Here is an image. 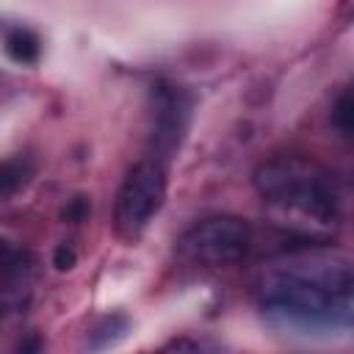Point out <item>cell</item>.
Returning <instances> with one entry per match:
<instances>
[{"label":"cell","mask_w":354,"mask_h":354,"mask_svg":"<svg viewBox=\"0 0 354 354\" xmlns=\"http://www.w3.org/2000/svg\"><path fill=\"white\" fill-rule=\"evenodd\" d=\"M152 127H149V144H152V155L155 160L166 163L185 130H188V119H191V97L185 94V88L180 86H171V83H160L155 91H152Z\"/></svg>","instance_id":"5b68a950"},{"label":"cell","mask_w":354,"mask_h":354,"mask_svg":"<svg viewBox=\"0 0 354 354\" xmlns=\"http://www.w3.org/2000/svg\"><path fill=\"white\" fill-rule=\"evenodd\" d=\"M19 252L22 249H17L11 241H6V238H0V277L14 266V260L19 257Z\"/></svg>","instance_id":"9c48e42d"},{"label":"cell","mask_w":354,"mask_h":354,"mask_svg":"<svg viewBox=\"0 0 354 354\" xmlns=\"http://www.w3.org/2000/svg\"><path fill=\"white\" fill-rule=\"evenodd\" d=\"M22 183V169L17 163H0V202Z\"/></svg>","instance_id":"ba28073f"},{"label":"cell","mask_w":354,"mask_h":354,"mask_svg":"<svg viewBox=\"0 0 354 354\" xmlns=\"http://www.w3.org/2000/svg\"><path fill=\"white\" fill-rule=\"evenodd\" d=\"M163 196H166V166L155 158L136 163L116 194V207H113L116 235L124 241H136L147 230L152 216L160 210Z\"/></svg>","instance_id":"277c9868"},{"label":"cell","mask_w":354,"mask_h":354,"mask_svg":"<svg viewBox=\"0 0 354 354\" xmlns=\"http://www.w3.org/2000/svg\"><path fill=\"white\" fill-rule=\"evenodd\" d=\"M53 266H55L58 271H69V268L75 266V252H72V246H66V243H61V246L55 249V257H53Z\"/></svg>","instance_id":"30bf717a"},{"label":"cell","mask_w":354,"mask_h":354,"mask_svg":"<svg viewBox=\"0 0 354 354\" xmlns=\"http://www.w3.org/2000/svg\"><path fill=\"white\" fill-rule=\"evenodd\" d=\"M254 243L252 227L238 216H207L188 227L177 241V254L185 263L224 268L241 263Z\"/></svg>","instance_id":"3957f363"},{"label":"cell","mask_w":354,"mask_h":354,"mask_svg":"<svg viewBox=\"0 0 354 354\" xmlns=\"http://www.w3.org/2000/svg\"><path fill=\"white\" fill-rule=\"evenodd\" d=\"M86 213H88V202H86L83 196H80V199H75V202L64 210V216H66V218H72V221H80Z\"/></svg>","instance_id":"8fae6325"},{"label":"cell","mask_w":354,"mask_h":354,"mask_svg":"<svg viewBox=\"0 0 354 354\" xmlns=\"http://www.w3.org/2000/svg\"><path fill=\"white\" fill-rule=\"evenodd\" d=\"M6 53L17 61V64H36L39 61V53H41V44H39V36L30 30V28H11L6 30Z\"/></svg>","instance_id":"8992f818"},{"label":"cell","mask_w":354,"mask_h":354,"mask_svg":"<svg viewBox=\"0 0 354 354\" xmlns=\"http://www.w3.org/2000/svg\"><path fill=\"white\" fill-rule=\"evenodd\" d=\"M332 122H335V127H337L343 136L351 133V97H348V91L340 94V100H337V105H335V111H332Z\"/></svg>","instance_id":"52a82bcc"},{"label":"cell","mask_w":354,"mask_h":354,"mask_svg":"<svg viewBox=\"0 0 354 354\" xmlns=\"http://www.w3.org/2000/svg\"><path fill=\"white\" fill-rule=\"evenodd\" d=\"M351 263L337 252H296L266 274L260 307L268 324L299 335L351 326Z\"/></svg>","instance_id":"6da1fadb"},{"label":"cell","mask_w":354,"mask_h":354,"mask_svg":"<svg viewBox=\"0 0 354 354\" xmlns=\"http://www.w3.org/2000/svg\"><path fill=\"white\" fill-rule=\"evenodd\" d=\"M254 191L290 230L315 235L337 224V188L332 174L304 155H277L254 169Z\"/></svg>","instance_id":"7a4b0ae2"}]
</instances>
